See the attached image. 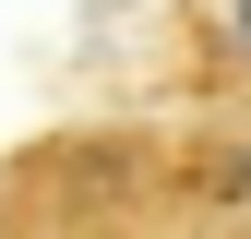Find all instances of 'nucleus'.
<instances>
[{"label": "nucleus", "instance_id": "obj_1", "mask_svg": "<svg viewBox=\"0 0 251 239\" xmlns=\"http://www.w3.org/2000/svg\"><path fill=\"white\" fill-rule=\"evenodd\" d=\"M203 191H215V203H239V215H251V143H227V156H203Z\"/></svg>", "mask_w": 251, "mask_h": 239}]
</instances>
